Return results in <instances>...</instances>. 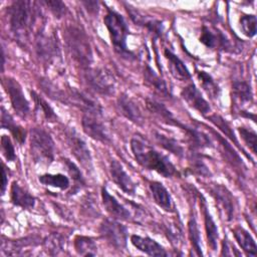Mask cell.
<instances>
[{
    "mask_svg": "<svg viewBox=\"0 0 257 257\" xmlns=\"http://www.w3.org/2000/svg\"><path fill=\"white\" fill-rule=\"evenodd\" d=\"M131 149L137 162L145 169L156 171L166 178L179 176L177 169L166 156L140 139L134 138L131 141Z\"/></svg>",
    "mask_w": 257,
    "mask_h": 257,
    "instance_id": "obj_1",
    "label": "cell"
},
{
    "mask_svg": "<svg viewBox=\"0 0 257 257\" xmlns=\"http://www.w3.org/2000/svg\"><path fill=\"white\" fill-rule=\"evenodd\" d=\"M36 3L18 0L12 2L8 8L9 23L12 32L18 37H26L37 17Z\"/></svg>",
    "mask_w": 257,
    "mask_h": 257,
    "instance_id": "obj_2",
    "label": "cell"
},
{
    "mask_svg": "<svg viewBox=\"0 0 257 257\" xmlns=\"http://www.w3.org/2000/svg\"><path fill=\"white\" fill-rule=\"evenodd\" d=\"M71 57L84 69L92 61V52L86 35L77 27L68 26L63 33Z\"/></svg>",
    "mask_w": 257,
    "mask_h": 257,
    "instance_id": "obj_3",
    "label": "cell"
},
{
    "mask_svg": "<svg viewBox=\"0 0 257 257\" xmlns=\"http://www.w3.org/2000/svg\"><path fill=\"white\" fill-rule=\"evenodd\" d=\"M103 21L109 32L114 50L122 57H132V53L126 47V36L128 34V28L123 17L114 10L107 8V12L103 18Z\"/></svg>",
    "mask_w": 257,
    "mask_h": 257,
    "instance_id": "obj_4",
    "label": "cell"
},
{
    "mask_svg": "<svg viewBox=\"0 0 257 257\" xmlns=\"http://www.w3.org/2000/svg\"><path fill=\"white\" fill-rule=\"evenodd\" d=\"M30 150L35 162L50 164L54 158V143L48 133L39 127L30 131Z\"/></svg>",
    "mask_w": 257,
    "mask_h": 257,
    "instance_id": "obj_5",
    "label": "cell"
},
{
    "mask_svg": "<svg viewBox=\"0 0 257 257\" xmlns=\"http://www.w3.org/2000/svg\"><path fill=\"white\" fill-rule=\"evenodd\" d=\"M84 78L87 84L98 93L110 94L113 91V78L103 69L88 67L84 69Z\"/></svg>",
    "mask_w": 257,
    "mask_h": 257,
    "instance_id": "obj_6",
    "label": "cell"
},
{
    "mask_svg": "<svg viewBox=\"0 0 257 257\" xmlns=\"http://www.w3.org/2000/svg\"><path fill=\"white\" fill-rule=\"evenodd\" d=\"M99 233L107 243L116 249H121L126 245V229L115 221L104 220L100 224Z\"/></svg>",
    "mask_w": 257,
    "mask_h": 257,
    "instance_id": "obj_7",
    "label": "cell"
},
{
    "mask_svg": "<svg viewBox=\"0 0 257 257\" xmlns=\"http://www.w3.org/2000/svg\"><path fill=\"white\" fill-rule=\"evenodd\" d=\"M3 84L7 94L9 95L14 110L22 117L26 116L29 112V103L25 98L21 85L18 83V81L11 77H6Z\"/></svg>",
    "mask_w": 257,
    "mask_h": 257,
    "instance_id": "obj_8",
    "label": "cell"
},
{
    "mask_svg": "<svg viewBox=\"0 0 257 257\" xmlns=\"http://www.w3.org/2000/svg\"><path fill=\"white\" fill-rule=\"evenodd\" d=\"M66 142L72 155L81 164V166L87 171L91 170L92 162L89 150L86 147L83 140L78 137L74 130L66 131Z\"/></svg>",
    "mask_w": 257,
    "mask_h": 257,
    "instance_id": "obj_9",
    "label": "cell"
},
{
    "mask_svg": "<svg viewBox=\"0 0 257 257\" xmlns=\"http://www.w3.org/2000/svg\"><path fill=\"white\" fill-rule=\"evenodd\" d=\"M210 193L215 199L224 219L231 221L234 216V198L230 191L220 184H215L210 188Z\"/></svg>",
    "mask_w": 257,
    "mask_h": 257,
    "instance_id": "obj_10",
    "label": "cell"
},
{
    "mask_svg": "<svg viewBox=\"0 0 257 257\" xmlns=\"http://www.w3.org/2000/svg\"><path fill=\"white\" fill-rule=\"evenodd\" d=\"M98 114L84 113L81 121L83 132L93 140L101 143H109L110 137L105 125L98 118Z\"/></svg>",
    "mask_w": 257,
    "mask_h": 257,
    "instance_id": "obj_11",
    "label": "cell"
},
{
    "mask_svg": "<svg viewBox=\"0 0 257 257\" xmlns=\"http://www.w3.org/2000/svg\"><path fill=\"white\" fill-rule=\"evenodd\" d=\"M65 94V93H64ZM65 103H72L73 105L79 107L84 111V113H91V114H98L101 113V107L91 97L85 95L84 93L76 90L75 88H69L67 93L65 94L64 98Z\"/></svg>",
    "mask_w": 257,
    "mask_h": 257,
    "instance_id": "obj_12",
    "label": "cell"
},
{
    "mask_svg": "<svg viewBox=\"0 0 257 257\" xmlns=\"http://www.w3.org/2000/svg\"><path fill=\"white\" fill-rule=\"evenodd\" d=\"M181 95L191 107L199 111L201 114L205 115L211 110L208 101L202 96L201 92L194 83H190L186 87H184Z\"/></svg>",
    "mask_w": 257,
    "mask_h": 257,
    "instance_id": "obj_13",
    "label": "cell"
},
{
    "mask_svg": "<svg viewBox=\"0 0 257 257\" xmlns=\"http://www.w3.org/2000/svg\"><path fill=\"white\" fill-rule=\"evenodd\" d=\"M36 51L41 60L50 62L58 54V45L53 35L39 33L36 38Z\"/></svg>",
    "mask_w": 257,
    "mask_h": 257,
    "instance_id": "obj_14",
    "label": "cell"
},
{
    "mask_svg": "<svg viewBox=\"0 0 257 257\" xmlns=\"http://www.w3.org/2000/svg\"><path fill=\"white\" fill-rule=\"evenodd\" d=\"M110 176L114 184L122 190L124 193L130 195H135L136 193V185L131 179V177L126 174V172L123 170L122 166L116 161L112 160L110 162Z\"/></svg>",
    "mask_w": 257,
    "mask_h": 257,
    "instance_id": "obj_15",
    "label": "cell"
},
{
    "mask_svg": "<svg viewBox=\"0 0 257 257\" xmlns=\"http://www.w3.org/2000/svg\"><path fill=\"white\" fill-rule=\"evenodd\" d=\"M117 108L123 116H125L133 122L139 125L144 122V117L141 109L139 108L137 103L126 94H121L117 98Z\"/></svg>",
    "mask_w": 257,
    "mask_h": 257,
    "instance_id": "obj_16",
    "label": "cell"
},
{
    "mask_svg": "<svg viewBox=\"0 0 257 257\" xmlns=\"http://www.w3.org/2000/svg\"><path fill=\"white\" fill-rule=\"evenodd\" d=\"M200 42H202L208 48H219L227 50L230 47L229 41L226 39L225 35L217 30H212L207 26H203L200 35Z\"/></svg>",
    "mask_w": 257,
    "mask_h": 257,
    "instance_id": "obj_17",
    "label": "cell"
},
{
    "mask_svg": "<svg viewBox=\"0 0 257 257\" xmlns=\"http://www.w3.org/2000/svg\"><path fill=\"white\" fill-rule=\"evenodd\" d=\"M101 198L103 206L106 210V212L113 218L127 221L131 218L130 212L113 197L111 196L106 189H101Z\"/></svg>",
    "mask_w": 257,
    "mask_h": 257,
    "instance_id": "obj_18",
    "label": "cell"
},
{
    "mask_svg": "<svg viewBox=\"0 0 257 257\" xmlns=\"http://www.w3.org/2000/svg\"><path fill=\"white\" fill-rule=\"evenodd\" d=\"M132 244L140 251L150 255V256H167V252L163 246H161L154 239L149 237H141L138 235H133L131 237Z\"/></svg>",
    "mask_w": 257,
    "mask_h": 257,
    "instance_id": "obj_19",
    "label": "cell"
},
{
    "mask_svg": "<svg viewBox=\"0 0 257 257\" xmlns=\"http://www.w3.org/2000/svg\"><path fill=\"white\" fill-rule=\"evenodd\" d=\"M150 191L155 200V203L161 207L163 210L167 212H174L175 205L169 194L168 190L164 187V185L160 182H151L150 183Z\"/></svg>",
    "mask_w": 257,
    "mask_h": 257,
    "instance_id": "obj_20",
    "label": "cell"
},
{
    "mask_svg": "<svg viewBox=\"0 0 257 257\" xmlns=\"http://www.w3.org/2000/svg\"><path fill=\"white\" fill-rule=\"evenodd\" d=\"M11 202L22 209H32L35 204V198L31 196L26 190L20 187L16 182L12 183L10 190Z\"/></svg>",
    "mask_w": 257,
    "mask_h": 257,
    "instance_id": "obj_21",
    "label": "cell"
},
{
    "mask_svg": "<svg viewBox=\"0 0 257 257\" xmlns=\"http://www.w3.org/2000/svg\"><path fill=\"white\" fill-rule=\"evenodd\" d=\"M147 107L148 109L154 113L157 117H159L162 121L166 122L167 124L170 125H175V126H179L182 130L186 128V125H183L182 123H180L174 116L173 114L166 108L165 105H163L162 103L158 102L157 100L154 99H147Z\"/></svg>",
    "mask_w": 257,
    "mask_h": 257,
    "instance_id": "obj_22",
    "label": "cell"
},
{
    "mask_svg": "<svg viewBox=\"0 0 257 257\" xmlns=\"http://www.w3.org/2000/svg\"><path fill=\"white\" fill-rule=\"evenodd\" d=\"M165 56L168 60V67L172 73V75L179 80H187L191 77V74L184 64V62L172 51L166 49Z\"/></svg>",
    "mask_w": 257,
    "mask_h": 257,
    "instance_id": "obj_23",
    "label": "cell"
},
{
    "mask_svg": "<svg viewBox=\"0 0 257 257\" xmlns=\"http://www.w3.org/2000/svg\"><path fill=\"white\" fill-rule=\"evenodd\" d=\"M233 235L240 245V247L244 250V252L249 256H255L257 253L256 244L252 236L242 227L236 226L232 229Z\"/></svg>",
    "mask_w": 257,
    "mask_h": 257,
    "instance_id": "obj_24",
    "label": "cell"
},
{
    "mask_svg": "<svg viewBox=\"0 0 257 257\" xmlns=\"http://www.w3.org/2000/svg\"><path fill=\"white\" fill-rule=\"evenodd\" d=\"M144 79L145 83L160 95L164 97H168L170 95L166 82L149 65H147L144 70Z\"/></svg>",
    "mask_w": 257,
    "mask_h": 257,
    "instance_id": "obj_25",
    "label": "cell"
},
{
    "mask_svg": "<svg viewBox=\"0 0 257 257\" xmlns=\"http://www.w3.org/2000/svg\"><path fill=\"white\" fill-rule=\"evenodd\" d=\"M232 95L235 101L239 104L249 103L253 99V94L250 85L245 81H234L232 85Z\"/></svg>",
    "mask_w": 257,
    "mask_h": 257,
    "instance_id": "obj_26",
    "label": "cell"
},
{
    "mask_svg": "<svg viewBox=\"0 0 257 257\" xmlns=\"http://www.w3.org/2000/svg\"><path fill=\"white\" fill-rule=\"evenodd\" d=\"M2 113H1V125L4 128H7L11 132V134L13 135V137L15 138V140H17L20 144L24 143L25 138H26V133L25 131L18 125L17 123H15L13 117L2 107Z\"/></svg>",
    "mask_w": 257,
    "mask_h": 257,
    "instance_id": "obj_27",
    "label": "cell"
},
{
    "mask_svg": "<svg viewBox=\"0 0 257 257\" xmlns=\"http://www.w3.org/2000/svg\"><path fill=\"white\" fill-rule=\"evenodd\" d=\"M203 213H204V222H205V230L207 233L208 245L212 250L217 249V240H218V229L216 227L215 222L213 221L209 211L207 210L205 202H203Z\"/></svg>",
    "mask_w": 257,
    "mask_h": 257,
    "instance_id": "obj_28",
    "label": "cell"
},
{
    "mask_svg": "<svg viewBox=\"0 0 257 257\" xmlns=\"http://www.w3.org/2000/svg\"><path fill=\"white\" fill-rule=\"evenodd\" d=\"M36 243L34 242L33 238H25L21 240H7L2 241V252L6 255H19L22 254V251L24 250L23 248L30 246V245H35Z\"/></svg>",
    "mask_w": 257,
    "mask_h": 257,
    "instance_id": "obj_29",
    "label": "cell"
},
{
    "mask_svg": "<svg viewBox=\"0 0 257 257\" xmlns=\"http://www.w3.org/2000/svg\"><path fill=\"white\" fill-rule=\"evenodd\" d=\"M74 249L81 256H93L96 254L97 247L93 239L85 236H76L74 239Z\"/></svg>",
    "mask_w": 257,
    "mask_h": 257,
    "instance_id": "obj_30",
    "label": "cell"
},
{
    "mask_svg": "<svg viewBox=\"0 0 257 257\" xmlns=\"http://www.w3.org/2000/svg\"><path fill=\"white\" fill-rule=\"evenodd\" d=\"M130 14H131L132 19L137 24L146 26L150 31L154 32L155 34L160 35L162 33V23L160 21L155 20V19H151V18H147L144 15L140 14L136 10H130Z\"/></svg>",
    "mask_w": 257,
    "mask_h": 257,
    "instance_id": "obj_31",
    "label": "cell"
},
{
    "mask_svg": "<svg viewBox=\"0 0 257 257\" xmlns=\"http://www.w3.org/2000/svg\"><path fill=\"white\" fill-rule=\"evenodd\" d=\"M39 182L45 186H51L55 188H59L61 190H65L69 187V180L62 174H44L39 176Z\"/></svg>",
    "mask_w": 257,
    "mask_h": 257,
    "instance_id": "obj_32",
    "label": "cell"
},
{
    "mask_svg": "<svg viewBox=\"0 0 257 257\" xmlns=\"http://www.w3.org/2000/svg\"><path fill=\"white\" fill-rule=\"evenodd\" d=\"M64 239L58 233H51L43 241V246L49 255H57L63 250Z\"/></svg>",
    "mask_w": 257,
    "mask_h": 257,
    "instance_id": "obj_33",
    "label": "cell"
},
{
    "mask_svg": "<svg viewBox=\"0 0 257 257\" xmlns=\"http://www.w3.org/2000/svg\"><path fill=\"white\" fill-rule=\"evenodd\" d=\"M198 78L200 80V83L204 90L207 92L208 95H210L212 98H216L219 95L220 89L217 83L214 81L212 76L208 74L205 71H199L198 72Z\"/></svg>",
    "mask_w": 257,
    "mask_h": 257,
    "instance_id": "obj_34",
    "label": "cell"
},
{
    "mask_svg": "<svg viewBox=\"0 0 257 257\" xmlns=\"http://www.w3.org/2000/svg\"><path fill=\"white\" fill-rule=\"evenodd\" d=\"M155 138L157 140V142L160 144V146H162L164 149H166L167 151L177 155L178 157H182L184 154L183 148L179 145V143L167 136H164L160 133H155Z\"/></svg>",
    "mask_w": 257,
    "mask_h": 257,
    "instance_id": "obj_35",
    "label": "cell"
},
{
    "mask_svg": "<svg viewBox=\"0 0 257 257\" xmlns=\"http://www.w3.org/2000/svg\"><path fill=\"white\" fill-rule=\"evenodd\" d=\"M188 231H189V238H190L193 249L196 251V255L201 256L202 255L201 237H200V232L198 229L196 219L194 217H191L188 222Z\"/></svg>",
    "mask_w": 257,
    "mask_h": 257,
    "instance_id": "obj_36",
    "label": "cell"
},
{
    "mask_svg": "<svg viewBox=\"0 0 257 257\" xmlns=\"http://www.w3.org/2000/svg\"><path fill=\"white\" fill-rule=\"evenodd\" d=\"M31 96L33 97V100H34L36 108L43 113V115L45 116L46 119H48L49 121H54L57 118V116L54 113V111L51 108V106L43 98H41L34 91H31Z\"/></svg>",
    "mask_w": 257,
    "mask_h": 257,
    "instance_id": "obj_37",
    "label": "cell"
},
{
    "mask_svg": "<svg viewBox=\"0 0 257 257\" xmlns=\"http://www.w3.org/2000/svg\"><path fill=\"white\" fill-rule=\"evenodd\" d=\"M208 118L210 119L211 122H213L217 127H219L220 131H222L230 140H232L239 147V143L234 135L233 130L231 128L230 124L223 117H221L220 115H217V114H213V115L208 116Z\"/></svg>",
    "mask_w": 257,
    "mask_h": 257,
    "instance_id": "obj_38",
    "label": "cell"
},
{
    "mask_svg": "<svg viewBox=\"0 0 257 257\" xmlns=\"http://www.w3.org/2000/svg\"><path fill=\"white\" fill-rule=\"evenodd\" d=\"M240 27L246 36L253 37L256 34V16L252 14L241 16Z\"/></svg>",
    "mask_w": 257,
    "mask_h": 257,
    "instance_id": "obj_39",
    "label": "cell"
},
{
    "mask_svg": "<svg viewBox=\"0 0 257 257\" xmlns=\"http://www.w3.org/2000/svg\"><path fill=\"white\" fill-rule=\"evenodd\" d=\"M238 131L241 135V138L246 143V145L251 149V151L256 154V133L250 128L240 126Z\"/></svg>",
    "mask_w": 257,
    "mask_h": 257,
    "instance_id": "obj_40",
    "label": "cell"
},
{
    "mask_svg": "<svg viewBox=\"0 0 257 257\" xmlns=\"http://www.w3.org/2000/svg\"><path fill=\"white\" fill-rule=\"evenodd\" d=\"M219 142L222 144L221 147H222V152L225 154V157L227 158L228 162H230L233 166H240L242 165V162L240 160V158L238 157V155L232 150V148L223 140L221 139L219 136H217Z\"/></svg>",
    "mask_w": 257,
    "mask_h": 257,
    "instance_id": "obj_41",
    "label": "cell"
},
{
    "mask_svg": "<svg viewBox=\"0 0 257 257\" xmlns=\"http://www.w3.org/2000/svg\"><path fill=\"white\" fill-rule=\"evenodd\" d=\"M1 147H2V152L4 154V157L6 158L7 161L9 162H13L16 159V155H15V151H14V147L9 139V137L3 135L1 137Z\"/></svg>",
    "mask_w": 257,
    "mask_h": 257,
    "instance_id": "obj_42",
    "label": "cell"
},
{
    "mask_svg": "<svg viewBox=\"0 0 257 257\" xmlns=\"http://www.w3.org/2000/svg\"><path fill=\"white\" fill-rule=\"evenodd\" d=\"M64 161V165L66 167V170L68 172V174L71 176V178L74 180L75 183L79 184V185H84V180L83 177L79 171V169L75 166L74 163H72L71 161L65 159Z\"/></svg>",
    "mask_w": 257,
    "mask_h": 257,
    "instance_id": "obj_43",
    "label": "cell"
},
{
    "mask_svg": "<svg viewBox=\"0 0 257 257\" xmlns=\"http://www.w3.org/2000/svg\"><path fill=\"white\" fill-rule=\"evenodd\" d=\"M44 4L49 8V10L55 15V17L60 18L62 17L66 12V6L63 2L58 0H49L45 1Z\"/></svg>",
    "mask_w": 257,
    "mask_h": 257,
    "instance_id": "obj_44",
    "label": "cell"
},
{
    "mask_svg": "<svg viewBox=\"0 0 257 257\" xmlns=\"http://www.w3.org/2000/svg\"><path fill=\"white\" fill-rule=\"evenodd\" d=\"M222 255H240L233 245H231L227 239L222 243Z\"/></svg>",
    "mask_w": 257,
    "mask_h": 257,
    "instance_id": "obj_45",
    "label": "cell"
},
{
    "mask_svg": "<svg viewBox=\"0 0 257 257\" xmlns=\"http://www.w3.org/2000/svg\"><path fill=\"white\" fill-rule=\"evenodd\" d=\"M6 185H7V175H6V170H5L4 165H2V188H1L2 194H3L4 191H5Z\"/></svg>",
    "mask_w": 257,
    "mask_h": 257,
    "instance_id": "obj_46",
    "label": "cell"
}]
</instances>
